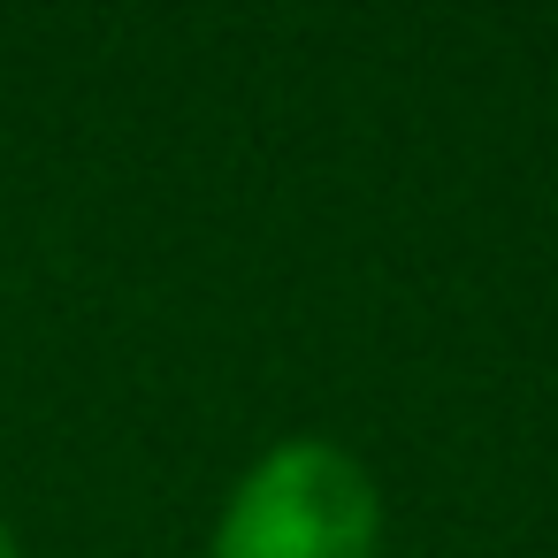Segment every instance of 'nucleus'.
<instances>
[{
    "label": "nucleus",
    "mask_w": 558,
    "mask_h": 558,
    "mask_svg": "<svg viewBox=\"0 0 558 558\" xmlns=\"http://www.w3.org/2000/svg\"><path fill=\"white\" fill-rule=\"evenodd\" d=\"M0 558H24V550H16V527H9V520H0Z\"/></svg>",
    "instance_id": "2"
},
{
    "label": "nucleus",
    "mask_w": 558,
    "mask_h": 558,
    "mask_svg": "<svg viewBox=\"0 0 558 558\" xmlns=\"http://www.w3.org/2000/svg\"><path fill=\"white\" fill-rule=\"evenodd\" d=\"M207 558H383V489L344 444L291 436L238 474Z\"/></svg>",
    "instance_id": "1"
}]
</instances>
